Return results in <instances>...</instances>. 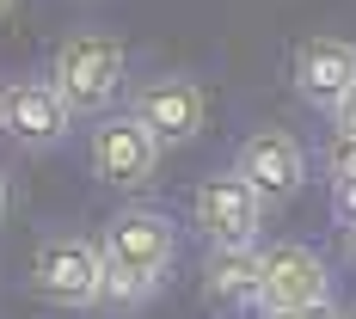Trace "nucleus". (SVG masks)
I'll list each match as a JSON object with an SVG mask.
<instances>
[{
  "instance_id": "obj_1",
  "label": "nucleus",
  "mask_w": 356,
  "mask_h": 319,
  "mask_svg": "<svg viewBox=\"0 0 356 319\" xmlns=\"http://www.w3.org/2000/svg\"><path fill=\"white\" fill-rule=\"evenodd\" d=\"M99 258H105L99 307H142L147 295L172 277V258H178L172 215L147 209V203L117 209V215H111V227H105V240H99Z\"/></svg>"
},
{
  "instance_id": "obj_18",
  "label": "nucleus",
  "mask_w": 356,
  "mask_h": 319,
  "mask_svg": "<svg viewBox=\"0 0 356 319\" xmlns=\"http://www.w3.org/2000/svg\"><path fill=\"white\" fill-rule=\"evenodd\" d=\"M344 246H350V258H356V227H350V240H344Z\"/></svg>"
},
{
  "instance_id": "obj_19",
  "label": "nucleus",
  "mask_w": 356,
  "mask_h": 319,
  "mask_svg": "<svg viewBox=\"0 0 356 319\" xmlns=\"http://www.w3.org/2000/svg\"><path fill=\"white\" fill-rule=\"evenodd\" d=\"M338 319H356V307H344V313H338Z\"/></svg>"
},
{
  "instance_id": "obj_10",
  "label": "nucleus",
  "mask_w": 356,
  "mask_h": 319,
  "mask_svg": "<svg viewBox=\"0 0 356 319\" xmlns=\"http://www.w3.org/2000/svg\"><path fill=\"white\" fill-rule=\"evenodd\" d=\"M350 86H356V43H344V37H307L295 49V92L314 111H338Z\"/></svg>"
},
{
  "instance_id": "obj_15",
  "label": "nucleus",
  "mask_w": 356,
  "mask_h": 319,
  "mask_svg": "<svg viewBox=\"0 0 356 319\" xmlns=\"http://www.w3.org/2000/svg\"><path fill=\"white\" fill-rule=\"evenodd\" d=\"M264 319H338V307L325 301V307H295V313H264Z\"/></svg>"
},
{
  "instance_id": "obj_17",
  "label": "nucleus",
  "mask_w": 356,
  "mask_h": 319,
  "mask_svg": "<svg viewBox=\"0 0 356 319\" xmlns=\"http://www.w3.org/2000/svg\"><path fill=\"white\" fill-rule=\"evenodd\" d=\"M13 6H19V0H0V19H6V13H13Z\"/></svg>"
},
{
  "instance_id": "obj_8",
  "label": "nucleus",
  "mask_w": 356,
  "mask_h": 319,
  "mask_svg": "<svg viewBox=\"0 0 356 319\" xmlns=\"http://www.w3.org/2000/svg\"><path fill=\"white\" fill-rule=\"evenodd\" d=\"M234 178L246 184L264 209L289 203L307 184V147L295 142L289 129H252L246 142H240V154H234Z\"/></svg>"
},
{
  "instance_id": "obj_3",
  "label": "nucleus",
  "mask_w": 356,
  "mask_h": 319,
  "mask_svg": "<svg viewBox=\"0 0 356 319\" xmlns=\"http://www.w3.org/2000/svg\"><path fill=\"white\" fill-rule=\"evenodd\" d=\"M99 277H105V258H99V240L86 234H43L31 252V288L49 301V307H99Z\"/></svg>"
},
{
  "instance_id": "obj_14",
  "label": "nucleus",
  "mask_w": 356,
  "mask_h": 319,
  "mask_svg": "<svg viewBox=\"0 0 356 319\" xmlns=\"http://www.w3.org/2000/svg\"><path fill=\"white\" fill-rule=\"evenodd\" d=\"M332 129H344V136H356V86L344 92V105L332 111Z\"/></svg>"
},
{
  "instance_id": "obj_11",
  "label": "nucleus",
  "mask_w": 356,
  "mask_h": 319,
  "mask_svg": "<svg viewBox=\"0 0 356 319\" xmlns=\"http://www.w3.org/2000/svg\"><path fill=\"white\" fill-rule=\"evenodd\" d=\"M203 301L215 313H252L258 307V246L209 252V264H203Z\"/></svg>"
},
{
  "instance_id": "obj_6",
  "label": "nucleus",
  "mask_w": 356,
  "mask_h": 319,
  "mask_svg": "<svg viewBox=\"0 0 356 319\" xmlns=\"http://www.w3.org/2000/svg\"><path fill=\"white\" fill-rule=\"evenodd\" d=\"M86 160H92L99 184H111V190H147L154 172H160V147H154V136H147L129 111H105L92 123Z\"/></svg>"
},
{
  "instance_id": "obj_5",
  "label": "nucleus",
  "mask_w": 356,
  "mask_h": 319,
  "mask_svg": "<svg viewBox=\"0 0 356 319\" xmlns=\"http://www.w3.org/2000/svg\"><path fill=\"white\" fill-rule=\"evenodd\" d=\"M332 301V270L314 246L277 240L258 246V313H295V307H325Z\"/></svg>"
},
{
  "instance_id": "obj_13",
  "label": "nucleus",
  "mask_w": 356,
  "mask_h": 319,
  "mask_svg": "<svg viewBox=\"0 0 356 319\" xmlns=\"http://www.w3.org/2000/svg\"><path fill=\"white\" fill-rule=\"evenodd\" d=\"M332 215H338L344 227H356V178H344V184H332Z\"/></svg>"
},
{
  "instance_id": "obj_7",
  "label": "nucleus",
  "mask_w": 356,
  "mask_h": 319,
  "mask_svg": "<svg viewBox=\"0 0 356 319\" xmlns=\"http://www.w3.org/2000/svg\"><path fill=\"white\" fill-rule=\"evenodd\" d=\"M191 221L197 234L209 240V252L227 246H258V227H264V203L252 197L234 172H209L191 190Z\"/></svg>"
},
{
  "instance_id": "obj_16",
  "label": "nucleus",
  "mask_w": 356,
  "mask_h": 319,
  "mask_svg": "<svg viewBox=\"0 0 356 319\" xmlns=\"http://www.w3.org/2000/svg\"><path fill=\"white\" fill-rule=\"evenodd\" d=\"M0 221H6V178H0Z\"/></svg>"
},
{
  "instance_id": "obj_2",
  "label": "nucleus",
  "mask_w": 356,
  "mask_h": 319,
  "mask_svg": "<svg viewBox=\"0 0 356 319\" xmlns=\"http://www.w3.org/2000/svg\"><path fill=\"white\" fill-rule=\"evenodd\" d=\"M56 86V99L68 105V117H105L111 99L129 80V49L111 31H68L56 43V62L43 74Z\"/></svg>"
},
{
  "instance_id": "obj_9",
  "label": "nucleus",
  "mask_w": 356,
  "mask_h": 319,
  "mask_svg": "<svg viewBox=\"0 0 356 319\" xmlns=\"http://www.w3.org/2000/svg\"><path fill=\"white\" fill-rule=\"evenodd\" d=\"M68 129H74V117H68V105L56 99L49 80H13V86H0V136H13L25 154L62 147Z\"/></svg>"
},
{
  "instance_id": "obj_12",
  "label": "nucleus",
  "mask_w": 356,
  "mask_h": 319,
  "mask_svg": "<svg viewBox=\"0 0 356 319\" xmlns=\"http://www.w3.org/2000/svg\"><path fill=\"white\" fill-rule=\"evenodd\" d=\"M325 172H332V184H344V178H356V136H344V129H332V142H325Z\"/></svg>"
},
{
  "instance_id": "obj_4",
  "label": "nucleus",
  "mask_w": 356,
  "mask_h": 319,
  "mask_svg": "<svg viewBox=\"0 0 356 319\" xmlns=\"http://www.w3.org/2000/svg\"><path fill=\"white\" fill-rule=\"evenodd\" d=\"M129 117L154 136L160 154L166 147H191L203 136V123H209V92L191 74H147L136 86V99H129Z\"/></svg>"
}]
</instances>
